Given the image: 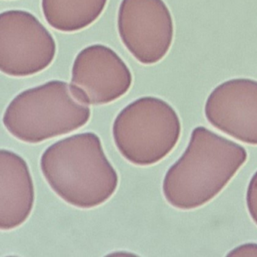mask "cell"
Here are the masks:
<instances>
[{"label": "cell", "instance_id": "cell-1", "mask_svg": "<svg viewBox=\"0 0 257 257\" xmlns=\"http://www.w3.org/2000/svg\"><path fill=\"white\" fill-rule=\"evenodd\" d=\"M247 159L241 146L199 126L163 181L165 199L180 210L198 208L214 198Z\"/></svg>", "mask_w": 257, "mask_h": 257}, {"label": "cell", "instance_id": "cell-2", "mask_svg": "<svg viewBox=\"0 0 257 257\" xmlns=\"http://www.w3.org/2000/svg\"><path fill=\"white\" fill-rule=\"evenodd\" d=\"M40 168L54 192L74 207L90 209L106 202L118 187V177L91 132L77 134L52 144Z\"/></svg>", "mask_w": 257, "mask_h": 257}, {"label": "cell", "instance_id": "cell-3", "mask_svg": "<svg viewBox=\"0 0 257 257\" xmlns=\"http://www.w3.org/2000/svg\"><path fill=\"white\" fill-rule=\"evenodd\" d=\"M91 109L70 85L53 80L16 96L4 113V125L19 141L39 144L67 135L89 121Z\"/></svg>", "mask_w": 257, "mask_h": 257}, {"label": "cell", "instance_id": "cell-4", "mask_svg": "<svg viewBox=\"0 0 257 257\" xmlns=\"http://www.w3.org/2000/svg\"><path fill=\"white\" fill-rule=\"evenodd\" d=\"M181 123L174 108L162 99L144 97L127 105L112 126L115 146L121 156L139 166L154 165L177 145Z\"/></svg>", "mask_w": 257, "mask_h": 257}, {"label": "cell", "instance_id": "cell-5", "mask_svg": "<svg viewBox=\"0 0 257 257\" xmlns=\"http://www.w3.org/2000/svg\"><path fill=\"white\" fill-rule=\"evenodd\" d=\"M56 54L52 34L31 13L4 12L0 16V70L15 77L33 76L49 67Z\"/></svg>", "mask_w": 257, "mask_h": 257}, {"label": "cell", "instance_id": "cell-6", "mask_svg": "<svg viewBox=\"0 0 257 257\" xmlns=\"http://www.w3.org/2000/svg\"><path fill=\"white\" fill-rule=\"evenodd\" d=\"M118 30L126 49L145 65L162 61L174 39L172 16L163 0H122Z\"/></svg>", "mask_w": 257, "mask_h": 257}, {"label": "cell", "instance_id": "cell-7", "mask_svg": "<svg viewBox=\"0 0 257 257\" xmlns=\"http://www.w3.org/2000/svg\"><path fill=\"white\" fill-rule=\"evenodd\" d=\"M132 84L127 64L107 46H88L78 54L73 63L70 86L86 104L115 101L129 91Z\"/></svg>", "mask_w": 257, "mask_h": 257}, {"label": "cell", "instance_id": "cell-8", "mask_svg": "<svg viewBox=\"0 0 257 257\" xmlns=\"http://www.w3.org/2000/svg\"><path fill=\"white\" fill-rule=\"evenodd\" d=\"M204 113L218 130L257 146V81L240 78L218 85L207 97Z\"/></svg>", "mask_w": 257, "mask_h": 257}, {"label": "cell", "instance_id": "cell-9", "mask_svg": "<svg viewBox=\"0 0 257 257\" xmlns=\"http://www.w3.org/2000/svg\"><path fill=\"white\" fill-rule=\"evenodd\" d=\"M35 200L34 183L28 164L7 150L0 153V228L12 230L28 219Z\"/></svg>", "mask_w": 257, "mask_h": 257}, {"label": "cell", "instance_id": "cell-10", "mask_svg": "<svg viewBox=\"0 0 257 257\" xmlns=\"http://www.w3.org/2000/svg\"><path fill=\"white\" fill-rule=\"evenodd\" d=\"M107 0H42L47 23L64 33L76 32L92 25L103 13Z\"/></svg>", "mask_w": 257, "mask_h": 257}, {"label": "cell", "instance_id": "cell-11", "mask_svg": "<svg viewBox=\"0 0 257 257\" xmlns=\"http://www.w3.org/2000/svg\"><path fill=\"white\" fill-rule=\"evenodd\" d=\"M246 201L248 212L257 225V171L253 174L248 185Z\"/></svg>", "mask_w": 257, "mask_h": 257}, {"label": "cell", "instance_id": "cell-12", "mask_svg": "<svg viewBox=\"0 0 257 257\" xmlns=\"http://www.w3.org/2000/svg\"><path fill=\"white\" fill-rule=\"evenodd\" d=\"M228 255L257 256V243H245L233 249Z\"/></svg>", "mask_w": 257, "mask_h": 257}]
</instances>
